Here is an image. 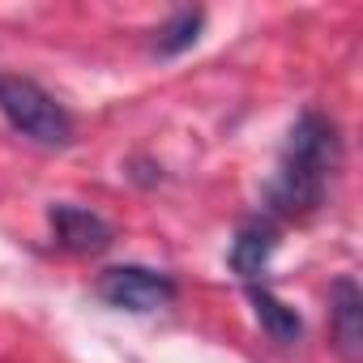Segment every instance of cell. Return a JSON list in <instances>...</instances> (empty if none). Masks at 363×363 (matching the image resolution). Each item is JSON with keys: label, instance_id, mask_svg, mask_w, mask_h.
I'll use <instances>...</instances> for the list:
<instances>
[{"label": "cell", "instance_id": "cell-1", "mask_svg": "<svg viewBox=\"0 0 363 363\" xmlns=\"http://www.w3.org/2000/svg\"><path fill=\"white\" fill-rule=\"evenodd\" d=\"M342 167V137L337 124L320 111H303L286 133L274 184H269V214L278 218H308L325 206V193Z\"/></svg>", "mask_w": 363, "mask_h": 363}, {"label": "cell", "instance_id": "cell-2", "mask_svg": "<svg viewBox=\"0 0 363 363\" xmlns=\"http://www.w3.org/2000/svg\"><path fill=\"white\" fill-rule=\"evenodd\" d=\"M0 116L35 145L60 150L73 141V116L30 77H0Z\"/></svg>", "mask_w": 363, "mask_h": 363}, {"label": "cell", "instance_id": "cell-3", "mask_svg": "<svg viewBox=\"0 0 363 363\" xmlns=\"http://www.w3.org/2000/svg\"><path fill=\"white\" fill-rule=\"evenodd\" d=\"M99 299L120 308V312H158L175 299V282L171 274L162 269H150V265H111L103 278H99Z\"/></svg>", "mask_w": 363, "mask_h": 363}, {"label": "cell", "instance_id": "cell-4", "mask_svg": "<svg viewBox=\"0 0 363 363\" xmlns=\"http://www.w3.org/2000/svg\"><path fill=\"white\" fill-rule=\"evenodd\" d=\"M48 223H52V240L56 248L73 252V257H94L103 248H111L116 231L103 214L86 210V206H73V201H60L48 210Z\"/></svg>", "mask_w": 363, "mask_h": 363}, {"label": "cell", "instance_id": "cell-5", "mask_svg": "<svg viewBox=\"0 0 363 363\" xmlns=\"http://www.w3.org/2000/svg\"><path fill=\"white\" fill-rule=\"evenodd\" d=\"M329 325H333V342L342 350L346 363L359 359L363 350V295L354 286V278H337L329 291Z\"/></svg>", "mask_w": 363, "mask_h": 363}, {"label": "cell", "instance_id": "cell-6", "mask_svg": "<svg viewBox=\"0 0 363 363\" xmlns=\"http://www.w3.org/2000/svg\"><path fill=\"white\" fill-rule=\"evenodd\" d=\"M274 248H278V231H274L269 223H252V227H244V231L235 235V244H231V269L252 286V282L269 269Z\"/></svg>", "mask_w": 363, "mask_h": 363}, {"label": "cell", "instance_id": "cell-7", "mask_svg": "<svg viewBox=\"0 0 363 363\" xmlns=\"http://www.w3.org/2000/svg\"><path fill=\"white\" fill-rule=\"evenodd\" d=\"M248 299H252V308H257V320L265 325V333L274 337V342H295L299 337V312L291 308V303H282L269 286H261V282H252L248 286Z\"/></svg>", "mask_w": 363, "mask_h": 363}, {"label": "cell", "instance_id": "cell-8", "mask_svg": "<svg viewBox=\"0 0 363 363\" xmlns=\"http://www.w3.org/2000/svg\"><path fill=\"white\" fill-rule=\"evenodd\" d=\"M201 26H206V13H175V18L158 30V39H154L158 56H179L184 48H193L197 35H201Z\"/></svg>", "mask_w": 363, "mask_h": 363}]
</instances>
